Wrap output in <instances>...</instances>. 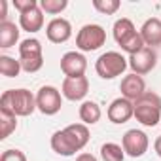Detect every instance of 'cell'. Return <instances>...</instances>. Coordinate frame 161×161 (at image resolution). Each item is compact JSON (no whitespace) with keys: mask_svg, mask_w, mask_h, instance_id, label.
Segmentation results:
<instances>
[{"mask_svg":"<svg viewBox=\"0 0 161 161\" xmlns=\"http://www.w3.org/2000/svg\"><path fill=\"white\" fill-rule=\"evenodd\" d=\"M19 27L23 31L31 32V34L42 31V27H44V12L40 8V2H38V6H34V8H31V10L23 12V14H19Z\"/></svg>","mask_w":161,"mask_h":161,"instance_id":"cell-14","label":"cell"},{"mask_svg":"<svg viewBox=\"0 0 161 161\" xmlns=\"http://www.w3.org/2000/svg\"><path fill=\"white\" fill-rule=\"evenodd\" d=\"M138 32H140L146 47H152L153 49V47L161 46V19H157V17L146 19Z\"/></svg>","mask_w":161,"mask_h":161,"instance_id":"cell-15","label":"cell"},{"mask_svg":"<svg viewBox=\"0 0 161 161\" xmlns=\"http://www.w3.org/2000/svg\"><path fill=\"white\" fill-rule=\"evenodd\" d=\"M61 93L66 101H84L86 95L89 93V80L86 76H78V78H64L63 86H61Z\"/></svg>","mask_w":161,"mask_h":161,"instance_id":"cell-8","label":"cell"},{"mask_svg":"<svg viewBox=\"0 0 161 161\" xmlns=\"http://www.w3.org/2000/svg\"><path fill=\"white\" fill-rule=\"evenodd\" d=\"M153 150H155V153H157V157H161V135L155 138V142H153Z\"/></svg>","mask_w":161,"mask_h":161,"instance_id":"cell-30","label":"cell"},{"mask_svg":"<svg viewBox=\"0 0 161 161\" xmlns=\"http://www.w3.org/2000/svg\"><path fill=\"white\" fill-rule=\"evenodd\" d=\"M14 6H15V10H17L19 14H23V12H27V10H31V8L38 6V2H36V0H14Z\"/></svg>","mask_w":161,"mask_h":161,"instance_id":"cell-27","label":"cell"},{"mask_svg":"<svg viewBox=\"0 0 161 161\" xmlns=\"http://www.w3.org/2000/svg\"><path fill=\"white\" fill-rule=\"evenodd\" d=\"M76 161H99V159L95 155H91V153H80L76 157Z\"/></svg>","mask_w":161,"mask_h":161,"instance_id":"cell-29","label":"cell"},{"mask_svg":"<svg viewBox=\"0 0 161 161\" xmlns=\"http://www.w3.org/2000/svg\"><path fill=\"white\" fill-rule=\"evenodd\" d=\"M101 157L103 161H123L125 159V152L119 144L116 142H106L101 146Z\"/></svg>","mask_w":161,"mask_h":161,"instance_id":"cell-22","label":"cell"},{"mask_svg":"<svg viewBox=\"0 0 161 161\" xmlns=\"http://www.w3.org/2000/svg\"><path fill=\"white\" fill-rule=\"evenodd\" d=\"M19 27L12 21H6V23H0V47L2 49H8V47H14L19 40Z\"/></svg>","mask_w":161,"mask_h":161,"instance_id":"cell-16","label":"cell"},{"mask_svg":"<svg viewBox=\"0 0 161 161\" xmlns=\"http://www.w3.org/2000/svg\"><path fill=\"white\" fill-rule=\"evenodd\" d=\"M129 68L133 70V74H138V76H144L148 72H152L157 64V53L152 49V47H144L142 51L135 53V55H129Z\"/></svg>","mask_w":161,"mask_h":161,"instance_id":"cell-10","label":"cell"},{"mask_svg":"<svg viewBox=\"0 0 161 161\" xmlns=\"http://www.w3.org/2000/svg\"><path fill=\"white\" fill-rule=\"evenodd\" d=\"M31 59H44L42 44L36 38H27L19 44V61H31Z\"/></svg>","mask_w":161,"mask_h":161,"instance_id":"cell-17","label":"cell"},{"mask_svg":"<svg viewBox=\"0 0 161 161\" xmlns=\"http://www.w3.org/2000/svg\"><path fill=\"white\" fill-rule=\"evenodd\" d=\"M119 91H121V97L123 99L135 103V101H138L146 93V82H144L142 76L131 72V74L123 76L121 84H119Z\"/></svg>","mask_w":161,"mask_h":161,"instance_id":"cell-12","label":"cell"},{"mask_svg":"<svg viewBox=\"0 0 161 161\" xmlns=\"http://www.w3.org/2000/svg\"><path fill=\"white\" fill-rule=\"evenodd\" d=\"M125 53H129V55H135V53H138V51H142L144 47H146V44H144V40H142V36H140V32H136V34H133L127 42H123L121 46H119Z\"/></svg>","mask_w":161,"mask_h":161,"instance_id":"cell-25","label":"cell"},{"mask_svg":"<svg viewBox=\"0 0 161 161\" xmlns=\"http://www.w3.org/2000/svg\"><path fill=\"white\" fill-rule=\"evenodd\" d=\"M135 118L144 127H155L161 123V97L153 91H146L135 101Z\"/></svg>","mask_w":161,"mask_h":161,"instance_id":"cell-3","label":"cell"},{"mask_svg":"<svg viewBox=\"0 0 161 161\" xmlns=\"http://www.w3.org/2000/svg\"><path fill=\"white\" fill-rule=\"evenodd\" d=\"M21 63L10 55H0V74L6 78H17L21 72Z\"/></svg>","mask_w":161,"mask_h":161,"instance_id":"cell-21","label":"cell"},{"mask_svg":"<svg viewBox=\"0 0 161 161\" xmlns=\"http://www.w3.org/2000/svg\"><path fill=\"white\" fill-rule=\"evenodd\" d=\"M63 106V93L53 86H42L36 93V108L44 116H55Z\"/></svg>","mask_w":161,"mask_h":161,"instance_id":"cell-6","label":"cell"},{"mask_svg":"<svg viewBox=\"0 0 161 161\" xmlns=\"http://www.w3.org/2000/svg\"><path fill=\"white\" fill-rule=\"evenodd\" d=\"M17 129V116L0 106V140H6Z\"/></svg>","mask_w":161,"mask_h":161,"instance_id":"cell-20","label":"cell"},{"mask_svg":"<svg viewBox=\"0 0 161 161\" xmlns=\"http://www.w3.org/2000/svg\"><path fill=\"white\" fill-rule=\"evenodd\" d=\"M148 135L140 129H129L121 138V148L129 157H142L148 152Z\"/></svg>","mask_w":161,"mask_h":161,"instance_id":"cell-7","label":"cell"},{"mask_svg":"<svg viewBox=\"0 0 161 161\" xmlns=\"http://www.w3.org/2000/svg\"><path fill=\"white\" fill-rule=\"evenodd\" d=\"M0 106L14 112L17 118H27L34 110H38L36 108V95H32L25 87L4 91L2 97H0Z\"/></svg>","mask_w":161,"mask_h":161,"instance_id":"cell-2","label":"cell"},{"mask_svg":"<svg viewBox=\"0 0 161 161\" xmlns=\"http://www.w3.org/2000/svg\"><path fill=\"white\" fill-rule=\"evenodd\" d=\"M68 6L66 0H40V8L44 14H49V15H57L61 12H64Z\"/></svg>","mask_w":161,"mask_h":161,"instance_id":"cell-23","label":"cell"},{"mask_svg":"<svg viewBox=\"0 0 161 161\" xmlns=\"http://www.w3.org/2000/svg\"><path fill=\"white\" fill-rule=\"evenodd\" d=\"M89 142V129L84 123H72L51 135V150L63 157H70L82 152Z\"/></svg>","mask_w":161,"mask_h":161,"instance_id":"cell-1","label":"cell"},{"mask_svg":"<svg viewBox=\"0 0 161 161\" xmlns=\"http://www.w3.org/2000/svg\"><path fill=\"white\" fill-rule=\"evenodd\" d=\"M46 36L53 44H64L72 36V25L64 17H55L46 25Z\"/></svg>","mask_w":161,"mask_h":161,"instance_id":"cell-13","label":"cell"},{"mask_svg":"<svg viewBox=\"0 0 161 161\" xmlns=\"http://www.w3.org/2000/svg\"><path fill=\"white\" fill-rule=\"evenodd\" d=\"M104 42H106V31L97 23L84 25L76 34V47L80 51H97L99 47L104 46Z\"/></svg>","mask_w":161,"mask_h":161,"instance_id":"cell-5","label":"cell"},{"mask_svg":"<svg viewBox=\"0 0 161 161\" xmlns=\"http://www.w3.org/2000/svg\"><path fill=\"white\" fill-rule=\"evenodd\" d=\"M129 66V61L119 51H106L95 61V72L103 80H114L116 76H121Z\"/></svg>","mask_w":161,"mask_h":161,"instance_id":"cell-4","label":"cell"},{"mask_svg":"<svg viewBox=\"0 0 161 161\" xmlns=\"http://www.w3.org/2000/svg\"><path fill=\"white\" fill-rule=\"evenodd\" d=\"M78 114H80V119H82L84 125H95L101 119V116H103L101 106L95 101H84Z\"/></svg>","mask_w":161,"mask_h":161,"instance_id":"cell-18","label":"cell"},{"mask_svg":"<svg viewBox=\"0 0 161 161\" xmlns=\"http://www.w3.org/2000/svg\"><path fill=\"white\" fill-rule=\"evenodd\" d=\"M114 40L118 42V46H121L123 42H127L133 34H136L138 31L135 29V25H133V21L131 19H127V17H121V19H118L116 23H114Z\"/></svg>","mask_w":161,"mask_h":161,"instance_id":"cell-19","label":"cell"},{"mask_svg":"<svg viewBox=\"0 0 161 161\" xmlns=\"http://www.w3.org/2000/svg\"><path fill=\"white\" fill-rule=\"evenodd\" d=\"M106 116L112 123L116 125H121V123H127L133 116H135V103L123 99V97H118L110 103L108 110H106Z\"/></svg>","mask_w":161,"mask_h":161,"instance_id":"cell-11","label":"cell"},{"mask_svg":"<svg viewBox=\"0 0 161 161\" xmlns=\"http://www.w3.org/2000/svg\"><path fill=\"white\" fill-rule=\"evenodd\" d=\"M0 161H27V155L21 150H6L0 155Z\"/></svg>","mask_w":161,"mask_h":161,"instance_id":"cell-26","label":"cell"},{"mask_svg":"<svg viewBox=\"0 0 161 161\" xmlns=\"http://www.w3.org/2000/svg\"><path fill=\"white\" fill-rule=\"evenodd\" d=\"M6 14H8V2L0 0V23H6Z\"/></svg>","mask_w":161,"mask_h":161,"instance_id":"cell-28","label":"cell"},{"mask_svg":"<svg viewBox=\"0 0 161 161\" xmlns=\"http://www.w3.org/2000/svg\"><path fill=\"white\" fill-rule=\"evenodd\" d=\"M119 6H121L119 0H93V8H95L99 14H103V15H112V14H116V12L119 10Z\"/></svg>","mask_w":161,"mask_h":161,"instance_id":"cell-24","label":"cell"},{"mask_svg":"<svg viewBox=\"0 0 161 161\" xmlns=\"http://www.w3.org/2000/svg\"><path fill=\"white\" fill-rule=\"evenodd\" d=\"M61 70L66 78H78L86 76L87 70V59L80 51H66L61 57Z\"/></svg>","mask_w":161,"mask_h":161,"instance_id":"cell-9","label":"cell"}]
</instances>
